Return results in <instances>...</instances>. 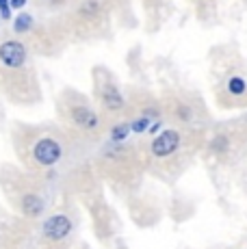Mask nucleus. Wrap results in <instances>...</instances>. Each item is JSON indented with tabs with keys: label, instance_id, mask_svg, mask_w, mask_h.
I'll return each mask as SVG.
<instances>
[{
	"label": "nucleus",
	"instance_id": "obj_1",
	"mask_svg": "<svg viewBox=\"0 0 247 249\" xmlns=\"http://www.w3.org/2000/svg\"><path fill=\"white\" fill-rule=\"evenodd\" d=\"M208 130H184L176 126H163L159 130L139 137L141 159L145 178L163 186H176L199 160Z\"/></svg>",
	"mask_w": 247,
	"mask_h": 249
},
{
	"label": "nucleus",
	"instance_id": "obj_2",
	"mask_svg": "<svg viewBox=\"0 0 247 249\" xmlns=\"http://www.w3.org/2000/svg\"><path fill=\"white\" fill-rule=\"evenodd\" d=\"M16 154L26 169L35 174H68L80 160L91 156L93 147L72 137L63 126H24L13 137Z\"/></svg>",
	"mask_w": 247,
	"mask_h": 249
},
{
	"label": "nucleus",
	"instance_id": "obj_3",
	"mask_svg": "<svg viewBox=\"0 0 247 249\" xmlns=\"http://www.w3.org/2000/svg\"><path fill=\"white\" fill-rule=\"evenodd\" d=\"M91 167L104 189H108L117 199H126L145 186V169L141 159L139 143L135 141H111L104 139L91 150Z\"/></svg>",
	"mask_w": 247,
	"mask_h": 249
},
{
	"label": "nucleus",
	"instance_id": "obj_4",
	"mask_svg": "<svg viewBox=\"0 0 247 249\" xmlns=\"http://www.w3.org/2000/svg\"><path fill=\"white\" fill-rule=\"evenodd\" d=\"M199 159L211 171L232 176L247 162V119L241 124H219L206 132Z\"/></svg>",
	"mask_w": 247,
	"mask_h": 249
},
{
	"label": "nucleus",
	"instance_id": "obj_5",
	"mask_svg": "<svg viewBox=\"0 0 247 249\" xmlns=\"http://www.w3.org/2000/svg\"><path fill=\"white\" fill-rule=\"evenodd\" d=\"M56 111H59V119L65 130L78 141H83L85 145L96 147L100 141L106 139V119L100 115L96 104H91V100H87L78 91L65 89L59 95Z\"/></svg>",
	"mask_w": 247,
	"mask_h": 249
},
{
	"label": "nucleus",
	"instance_id": "obj_6",
	"mask_svg": "<svg viewBox=\"0 0 247 249\" xmlns=\"http://www.w3.org/2000/svg\"><path fill=\"white\" fill-rule=\"evenodd\" d=\"M4 193L13 208L26 221H39L48 210V195H46V180L41 174L26 169L18 171L9 167L4 178Z\"/></svg>",
	"mask_w": 247,
	"mask_h": 249
},
{
	"label": "nucleus",
	"instance_id": "obj_7",
	"mask_svg": "<svg viewBox=\"0 0 247 249\" xmlns=\"http://www.w3.org/2000/svg\"><path fill=\"white\" fill-rule=\"evenodd\" d=\"M39 228V243L44 249H72L78 243L80 219L74 206V197L68 195V202L61 208L44 214Z\"/></svg>",
	"mask_w": 247,
	"mask_h": 249
},
{
	"label": "nucleus",
	"instance_id": "obj_8",
	"mask_svg": "<svg viewBox=\"0 0 247 249\" xmlns=\"http://www.w3.org/2000/svg\"><path fill=\"white\" fill-rule=\"evenodd\" d=\"M163 119L167 126L184 128V130H208L211 115L204 107L202 98L189 93H169L160 102Z\"/></svg>",
	"mask_w": 247,
	"mask_h": 249
},
{
	"label": "nucleus",
	"instance_id": "obj_9",
	"mask_svg": "<svg viewBox=\"0 0 247 249\" xmlns=\"http://www.w3.org/2000/svg\"><path fill=\"white\" fill-rule=\"evenodd\" d=\"M122 122H126L130 135H135L137 139L145 137V135H150V132L159 130L165 124L163 107H160L159 100L150 93L132 95V98H126V108H124Z\"/></svg>",
	"mask_w": 247,
	"mask_h": 249
},
{
	"label": "nucleus",
	"instance_id": "obj_10",
	"mask_svg": "<svg viewBox=\"0 0 247 249\" xmlns=\"http://www.w3.org/2000/svg\"><path fill=\"white\" fill-rule=\"evenodd\" d=\"M93 98H96V108L106 119L108 126L120 122L126 108V95L115 83L113 74L104 68L93 70Z\"/></svg>",
	"mask_w": 247,
	"mask_h": 249
},
{
	"label": "nucleus",
	"instance_id": "obj_11",
	"mask_svg": "<svg viewBox=\"0 0 247 249\" xmlns=\"http://www.w3.org/2000/svg\"><path fill=\"white\" fill-rule=\"evenodd\" d=\"M124 204H126L132 226L139 230H152L165 219V204L154 193H145V189L128 195Z\"/></svg>",
	"mask_w": 247,
	"mask_h": 249
},
{
	"label": "nucleus",
	"instance_id": "obj_12",
	"mask_svg": "<svg viewBox=\"0 0 247 249\" xmlns=\"http://www.w3.org/2000/svg\"><path fill=\"white\" fill-rule=\"evenodd\" d=\"M215 98L221 108H245L247 107V70L230 68L219 78L215 87Z\"/></svg>",
	"mask_w": 247,
	"mask_h": 249
},
{
	"label": "nucleus",
	"instance_id": "obj_13",
	"mask_svg": "<svg viewBox=\"0 0 247 249\" xmlns=\"http://www.w3.org/2000/svg\"><path fill=\"white\" fill-rule=\"evenodd\" d=\"M28 61V50L22 41L18 39H7L0 44V63L9 71H20L26 68Z\"/></svg>",
	"mask_w": 247,
	"mask_h": 249
},
{
	"label": "nucleus",
	"instance_id": "obj_14",
	"mask_svg": "<svg viewBox=\"0 0 247 249\" xmlns=\"http://www.w3.org/2000/svg\"><path fill=\"white\" fill-rule=\"evenodd\" d=\"M197 213L195 199H191L184 193H174L165 204V214L172 219L174 223H187L189 219H193Z\"/></svg>",
	"mask_w": 247,
	"mask_h": 249
},
{
	"label": "nucleus",
	"instance_id": "obj_15",
	"mask_svg": "<svg viewBox=\"0 0 247 249\" xmlns=\"http://www.w3.org/2000/svg\"><path fill=\"white\" fill-rule=\"evenodd\" d=\"M76 16H78V22L85 24L87 28L96 26L104 18V0H83Z\"/></svg>",
	"mask_w": 247,
	"mask_h": 249
},
{
	"label": "nucleus",
	"instance_id": "obj_16",
	"mask_svg": "<svg viewBox=\"0 0 247 249\" xmlns=\"http://www.w3.org/2000/svg\"><path fill=\"white\" fill-rule=\"evenodd\" d=\"M13 28H16V33H20V35H24L33 28V18L28 16V13H20V16L16 18V22H13Z\"/></svg>",
	"mask_w": 247,
	"mask_h": 249
},
{
	"label": "nucleus",
	"instance_id": "obj_17",
	"mask_svg": "<svg viewBox=\"0 0 247 249\" xmlns=\"http://www.w3.org/2000/svg\"><path fill=\"white\" fill-rule=\"evenodd\" d=\"M0 16H2L4 20L11 18V4H9V0H0Z\"/></svg>",
	"mask_w": 247,
	"mask_h": 249
},
{
	"label": "nucleus",
	"instance_id": "obj_18",
	"mask_svg": "<svg viewBox=\"0 0 247 249\" xmlns=\"http://www.w3.org/2000/svg\"><path fill=\"white\" fill-rule=\"evenodd\" d=\"M108 249H130V245H128V243H126V238H124L122 234H120V236H117L115 241L111 243V247H108Z\"/></svg>",
	"mask_w": 247,
	"mask_h": 249
},
{
	"label": "nucleus",
	"instance_id": "obj_19",
	"mask_svg": "<svg viewBox=\"0 0 247 249\" xmlns=\"http://www.w3.org/2000/svg\"><path fill=\"white\" fill-rule=\"evenodd\" d=\"M9 4H11L13 9H22L26 4V0H9Z\"/></svg>",
	"mask_w": 247,
	"mask_h": 249
},
{
	"label": "nucleus",
	"instance_id": "obj_20",
	"mask_svg": "<svg viewBox=\"0 0 247 249\" xmlns=\"http://www.w3.org/2000/svg\"><path fill=\"white\" fill-rule=\"evenodd\" d=\"M72 249H93V247H91V245H89V243H87V241H78V243H76V245H74Z\"/></svg>",
	"mask_w": 247,
	"mask_h": 249
}]
</instances>
